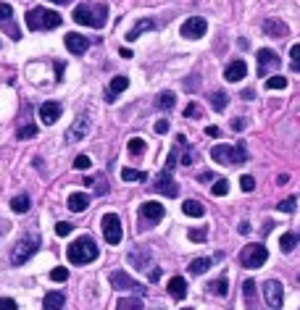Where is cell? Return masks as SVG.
Here are the masks:
<instances>
[{"label": "cell", "mask_w": 300, "mask_h": 310, "mask_svg": "<svg viewBox=\"0 0 300 310\" xmlns=\"http://www.w3.org/2000/svg\"><path fill=\"white\" fill-rule=\"evenodd\" d=\"M76 24L82 27H93V29H103L108 21V3H79L71 14Z\"/></svg>", "instance_id": "cell-1"}, {"label": "cell", "mask_w": 300, "mask_h": 310, "mask_svg": "<svg viewBox=\"0 0 300 310\" xmlns=\"http://www.w3.org/2000/svg\"><path fill=\"white\" fill-rule=\"evenodd\" d=\"M63 24V16L50 8H32L27 14V27L29 32H50Z\"/></svg>", "instance_id": "cell-2"}, {"label": "cell", "mask_w": 300, "mask_h": 310, "mask_svg": "<svg viewBox=\"0 0 300 310\" xmlns=\"http://www.w3.org/2000/svg\"><path fill=\"white\" fill-rule=\"evenodd\" d=\"M211 158L221 166H243V163H247V147H245V142H237V145H216L211 150Z\"/></svg>", "instance_id": "cell-3"}, {"label": "cell", "mask_w": 300, "mask_h": 310, "mask_svg": "<svg viewBox=\"0 0 300 310\" xmlns=\"http://www.w3.org/2000/svg\"><path fill=\"white\" fill-rule=\"evenodd\" d=\"M97 244L93 242V237H79V240H74L69 244V260L74 263V266H84V263H93L97 258Z\"/></svg>", "instance_id": "cell-4"}, {"label": "cell", "mask_w": 300, "mask_h": 310, "mask_svg": "<svg viewBox=\"0 0 300 310\" xmlns=\"http://www.w3.org/2000/svg\"><path fill=\"white\" fill-rule=\"evenodd\" d=\"M40 244H42L40 234H27L24 240L16 242L14 253H11V263H14V266H24V263H27L29 258L35 255L37 250H40Z\"/></svg>", "instance_id": "cell-5"}, {"label": "cell", "mask_w": 300, "mask_h": 310, "mask_svg": "<svg viewBox=\"0 0 300 310\" xmlns=\"http://www.w3.org/2000/svg\"><path fill=\"white\" fill-rule=\"evenodd\" d=\"M269 260V250L263 247V244H247V247L240 253V263H243V268H261L263 263Z\"/></svg>", "instance_id": "cell-6"}, {"label": "cell", "mask_w": 300, "mask_h": 310, "mask_svg": "<svg viewBox=\"0 0 300 310\" xmlns=\"http://www.w3.org/2000/svg\"><path fill=\"white\" fill-rule=\"evenodd\" d=\"M111 284H113V289H121V292H129V294H137V297H142L148 292V289L142 287L140 281H134L127 271H113V274H111Z\"/></svg>", "instance_id": "cell-7"}, {"label": "cell", "mask_w": 300, "mask_h": 310, "mask_svg": "<svg viewBox=\"0 0 300 310\" xmlns=\"http://www.w3.org/2000/svg\"><path fill=\"white\" fill-rule=\"evenodd\" d=\"M164 205L161 203H155V200H148V203H142L140 205V229H148V226H153V224H158L161 218H164Z\"/></svg>", "instance_id": "cell-8"}, {"label": "cell", "mask_w": 300, "mask_h": 310, "mask_svg": "<svg viewBox=\"0 0 300 310\" xmlns=\"http://www.w3.org/2000/svg\"><path fill=\"white\" fill-rule=\"evenodd\" d=\"M103 237H106L108 244H119L121 242V221L116 213H106L103 216Z\"/></svg>", "instance_id": "cell-9"}, {"label": "cell", "mask_w": 300, "mask_h": 310, "mask_svg": "<svg viewBox=\"0 0 300 310\" xmlns=\"http://www.w3.org/2000/svg\"><path fill=\"white\" fill-rule=\"evenodd\" d=\"M0 29L11 37V40H21V29L14 21V8L8 3H0Z\"/></svg>", "instance_id": "cell-10"}, {"label": "cell", "mask_w": 300, "mask_h": 310, "mask_svg": "<svg viewBox=\"0 0 300 310\" xmlns=\"http://www.w3.org/2000/svg\"><path fill=\"white\" fill-rule=\"evenodd\" d=\"M179 32H182L185 40H200V37H206V32H208V21L200 18V16H192V18H187V21L182 24Z\"/></svg>", "instance_id": "cell-11"}, {"label": "cell", "mask_w": 300, "mask_h": 310, "mask_svg": "<svg viewBox=\"0 0 300 310\" xmlns=\"http://www.w3.org/2000/svg\"><path fill=\"white\" fill-rule=\"evenodd\" d=\"M263 300H266V305L269 308H282V302H284V287L279 284L277 279H269L263 284Z\"/></svg>", "instance_id": "cell-12"}, {"label": "cell", "mask_w": 300, "mask_h": 310, "mask_svg": "<svg viewBox=\"0 0 300 310\" xmlns=\"http://www.w3.org/2000/svg\"><path fill=\"white\" fill-rule=\"evenodd\" d=\"M153 189L161 192V195H166V197H177L179 195V187H177V182H174L171 171H166V169L153 179Z\"/></svg>", "instance_id": "cell-13"}, {"label": "cell", "mask_w": 300, "mask_h": 310, "mask_svg": "<svg viewBox=\"0 0 300 310\" xmlns=\"http://www.w3.org/2000/svg\"><path fill=\"white\" fill-rule=\"evenodd\" d=\"M256 55H258V76H266L271 69H274V71L279 69V55L274 53V50H269V48H261Z\"/></svg>", "instance_id": "cell-14"}, {"label": "cell", "mask_w": 300, "mask_h": 310, "mask_svg": "<svg viewBox=\"0 0 300 310\" xmlns=\"http://www.w3.org/2000/svg\"><path fill=\"white\" fill-rule=\"evenodd\" d=\"M87 132H90V119L87 116H76L71 121V126L66 129V142H79L87 137Z\"/></svg>", "instance_id": "cell-15"}, {"label": "cell", "mask_w": 300, "mask_h": 310, "mask_svg": "<svg viewBox=\"0 0 300 310\" xmlns=\"http://www.w3.org/2000/svg\"><path fill=\"white\" fill-rule=\"evenodd\" d=\"M61 113H63V105L61 103H56V100H45L42 105H40V121H45V124H56L58 119H61Z\"/></svg>", "instance_id": "cell-16"}, {"label": "cell", "mask_w": 300, "mask_h": 310, "mask_svg": "<svg viewBox=\"0 0 300 310\" xmlns=\"http://www.w3.org/2000/svg\"><path fill=\"white\" fill-rule=\"evenodd\" d=\"M245 74H247V63L243 61V58H234L232 63H226V69H224V79L226 82H240V79H245Z\"/></svg>", "instance_id": "cell-17"}, {"label": "cell", "mask_w": 300, "mask_h": 310, "mask_svg": "<svg viewBox=\"0 0 300 310\" xmlns=\"http://www.w3.org/2000/svg\"><path fill=\"white\" fill-rule=\"evenodd\" d=\"M63 42H66V50L69 53H74V55H82L84 50H87V37H82V34H76V32H69L66 37H63Z\"/></svg>", "instance_id": "cell-18"}, {"label": "cell", "mask_w": 300, "mask_h": 310, "mask_svg": "<svg viewBox=\"0 0 300 310\" xmlns=\"http://www.w3.org/2000/svg\"><path fill=\"white\" fill-rule=\"evenodd\" d=\"M263 32L269 37H277V40H282V37H287V24L279 21V18H266L263 21Z\"/></svg>", "instance_id": "cell-19"}, {"label": "cell", "mask_w": 300, "mask_h": 310, "mask_svg": "<svg viewBox=\"0 0 300 310\" xmlns=\"http://www.w3.org/2000/svg\"><path fill=\"white\" fill-rule=\"evenodd\" d=\"M153 29H155V21H153V18H140V21H137L134 27L129 29L127 40H129V42H134V40H140L142 32H153Z\"/></svg>", "instance_id": "cell-20"}, {"label": "cell", "mask_w": 300, "mask_h": 310, "mask_svg": "<svg viewBox=\"0 0 300 310\" xmlns=\"http://www.w3.org/2000/svg\"><path fill=\"white\" fill-rule=\"evenodd\" d=\"M169 294H171L174 300H185L187 297V281L182 279V276H174V279L169 281Z\"/></svg>", "instance_id": "cell-21"}, {"label": "cell", "mask_w": 300, "mask_h": 310, "mask_svg": "<svg viewBox=\"0 0 300 310\" xmlns=\"http://www.w3.org/2000/svg\"><path fill=\"white\" fill-rule=\"evenodd\" d=\"M87 205H90V197L84 195V192H71V195H69V208L74 213H82Z\"/></svg>", "instance_id": "cell-22"}, {"label": "cell", "mask_w": 300, "mask_h": 310, "mask_svg": "<svg viewBox=\"0 0 300 310\" xmlns=\"http://www.w3.org/2000/svg\"><path fill=\"white\" fill-rule=\"evenodd\" d=\"M42 305L48 310L63 308V305H66V294H63V292H48V294H45V300H42Z\"/></svg>", "instance_id": "cell-23"}, {"label": "cell", "mask_w": 300, "mask_h": 310, "mask_svg": "<svg viewBox=\"0 0 300 310\" xmlns=\"http://www.w3.org/2000/svg\"><path fill=\"white\" fill-rule=\"evenodd\" d=\"M182 210H185L187 216H192V218H203V216H206V208H203V203H198V200H185V205H182Z\"/></svg>", "instance_id": "cell-24"}, {"label": "cell", "mask_w": 300, "mask_h": 310, "mask_svg": "<svg viewBox=\"0 0 300 310\" xmlns=\"http://www.w3.org/2000/svg\"><path fill=\"white\" fill-rule=\"evenodd\" d=\"M211 266H213L211 258H195V260L190 263V274H192V276H200V274H206Z\"/></svg>", "instance_id": "cell-25"}, {"label": "cell", "mask_w": 300, "mask_h": 310, "mask_svg": "<svg viewBox=\"0 0 300 310\" xmlns=\"http://www.w3.org/2000/svg\"><path fill=\"white\" fill-rule=\"evenodd\" d=\"M208 289H211L216 297H226V294H229V281H226V276H219L216 281L208 284Z\"/></svg>", "instance_id": "cell-26"}, {"label": "cell", "mask_w": 300, "mask_h": 310, "mask_svg": "<svg viewBox=\"0 0 300 310\" xmlns=\"http://www.w3.org/2000/svg\"><path fill=\"white\" fill-rule=\"evenodd\" d=\"M298 244V234L295 231H284L282 237H279V247H282V253H292Z\"/></svg>", "instance_id": "cell-27"}, {"label": "cell", "mask_w": 300, "mask_h": 310, "mask_svg": "<svg viewBox=\"0 0 300 310\" xmlns=\"http://www.w3.org/2000/svg\"><path fill=\"white\" fill-rule=\"evenodd\" d=\"M174 105H177V98H174V92H161L158 100H155V108H158V111H171Z\"/></svg>", "instance_id": "cell-28"}, {"label": "cell", "mask_w": 300, "mask_h": 310, "mask_svg": "<svg viewBox=\"0 0 300 310\" xmlns=\"http://www.w3.org/2000/svg\"><path fill=\"white\" fill-rule=\"evenodd\" d=\"M129 263H134L137 268H142V271H150V253L145 250V253H129Z\"/></svg>", "instance_id": "cell-29"}, {"label": "cell", "mask_w": 300, "mask_h": 310, "mask_svg": "<svg viewBox=\"0 0 300 310\" xmlns=\"http://www.w3.org/2000/svg\"><path fill=\"white\" fill-rule=\"evenodd\" d=\"M226 103H229V95H226V92H221V89H216V92H213L211 95V108H213V111H224V108H226Z\"/></svg>", "instance_id": "cell-30"}, {"label": "cell", "mask_w": 300, "mask_h": 310, "mask_svg": "<svg viewBox=\"0 0 300 310\" xmlns=\"http://www.w3.org/2000/svg\"><path fill=\"white\" fill-rule=\"evenodd\" d=\"M127 87H129V79H127V76H113V79H111L108 95H113V98H116V95H121Z\"/></svg>", "instance_id": "cell-31"}, {"label": "cell", "mask_w": 300, "mask_h": 310, "mask_svg": "<svg viewBox=\"0 0 300 310\" xmlns=\"http://www.w3.org/2000/svg\"><path fill=\"white\" fill-rule=\"evenodd\" d=\"M29 205H32L29 195H16L14 200H11V208H14V213H27Z\"/></svg>", "instance_id": "cell-32"}, {"label": "cell", "mask_w": 300, "mask_h": 310, "mask_svg": "<svg viewBox=\"0 0 300 310\" xmlns=\"http://www.w3.org/2000/svg\"><path fill=\"white\" fill-rule=\"evenodd\" d=\"M243 289H245V305H247V308H256V281L247 279V281L243 284Z\"/></svg>", "instance_id": "cell-33"}, {"label": "cell", "mask_w": 300, "mask_h": 310, "mask_svg": "<svg viewBox=\"0 0 300 310\" xmlns=\"http://www.w3.org/2000/svg\"><path fill=\"white\" fill-rule=\"evenodd\" d=\"M121 179H124V182H145L148 173L145 171H137V169H121Z\"/></svg>", "instance_id": "cell-34"}, {"label": "cell", "mask_w": 300, "mask_h": 310, "mask_svg": "<svg viewBox=\"0 0 300 310\" xmlns=\"http://www.w3.org/2000/svg\"><path fill=\"white\" fill-rule=\"evenodd\" d=\"M116 308H121V310H140L142 308V300H137V297H121L119 302H116Z\"/></svg>", "instance_id": "cell-35"}, {"label": "cell", "mask_w": 300, "mask_h": 310, "mask_svg": "<svg viewBox=\"0 0 300 310\" xmlns=\"http://www.w3.org/2000/svg\"><path fill=\"white\" fill-rule=\"evenodd\" d=\"M211 192L216 197H224L226 192H229V182H226V179H216V182H213V187H211Z\"/></svg>", "instance_id": "cell-36"}, {"label": "cell", "mask_w": 300, "mask_h": 310, "mask_svg": "<svg viewBox=\"0 0 300 310\" xmlns=\"http://www.w3.org/2000/svg\"><path fill=\"white\" fill-rule=\"evenodd\" d=\"M129 153H132V155H142V153H145V139H140V137H132V139H129Z\"/></svg>", "instance_id": "cell-37"}, {"label": "cell", "mask_w": 300, "mask_h": 310, "mask_svg": "<svg viewBox=\"0 0 300 310\" xmlns=\"http://www.w3.org/2000/svg\"><path fill=\"white\" fill-rule=\"evenodd\" d=\"M35 134H37V126H35V124H27V126H21V129L16 132V137H19V139H32Z\"/></svg>", "instance_id": "cell-38"}, {"label": "cell", "mask_w": 300, "mask_h": 310, "mask_svg": "<svg viewBox=\"0 0 300 310\" xmlns=\"http://www.w3.org/2000/svg\"><path fill=\"white\" fill-rule=\"evenodd\" d=\"M266 87H269V89H284L287 87V79H284V76H279V74H274L271 79L266 82Z\"/></svg>", "instance_id": "cell-39"}, {"label": "cell", "mask_w": 300, "mask_h": 310, "mask_svg": "<svg viewBox=\"0 0 300 310\" xmlns=\"http://www.w3.org/2000/svg\"><path fill=\"white\" fill-rule=\"evenodd\" d=\"M90 166H93V160H90V155H76V160H74V169H79V171H87Z\"/></svg>", "instance_id": "cell-40"}, {"label": "cell", "mask_w": 300, "mask_h": 310, "mask_svg": "<svg viewBox=\"0 0 300 310\" xmlns=\"http://www.w3.org/2000/svg\"><path fill=\"white\" fill-rule=\"evenodd\" d=\"M50 279L58 281V284L66 281V279H69V268H53V271H50Z\"/></svg>", "instance_id": "cell-41"}, {"label": "cell", "mask_w": 300, "mask_h": 310, "mask_svg": "<svg viewBox=\"0 0 300 310\" xmlns=\"http://www.w3.org/2000/svg\"><path fill=\"white\" fill-rule=\"evenodd\" d=\"M290 55H292V71H300V42L290 48Z\"/></svg>", "instance_id": "cell-42"}, {"label": "cell", "mask_w": 300, "mask_h": 310, "mask_svg": "<svg viewBox=\"0 0 300 310\" xmlns=\"http://www.w3.org/2000/svg\"><path fill=\"white\" fill-rule=\"evenodd\" d=\"M74 231V224H69V221H61V224H56V234L58 237H66Z\"/></svg>", "instance_id": "cell-43"}, {"label": "cell", "mask_w": 300, "mask_h": 310, "mask_svg": "<svg viewBox=\"0 0 300 310\" xmlns=\"http://www.w3.org/2000/svg\"><path fill=\"white\" fill-rule=\"evenodd\" d=\"M295 203H298L295 197H287V200H282V203L277 205V208L282 210V213H292V210H295Z\"/></svg>", "instance_id": "cell-44"}, {"label": "cell", "mask_w": 300, "mask_h": 310, "mask_svg": "<svg viewBox=\"0 0 300 310\" xmlns=\"http://www.w3.org/2000/svg\"><path fill=\"white\" fill-rule=\"evenodd\" d=\"M200 113H203V111H200L198 103H190V105L185 108V116H187V119H200Z\"/></svg>", "instance_id": "cell-45"}, {"label": "cell", "mask_w": 300, "mask_h": 310, "mask_svg": "<svg viewBox=\"0 0 300 310\" xmlns=\"http://www.w3.org/2000/svg\"><path fill=\"white\" fill-rule=\"evenodd\" d=\"M206 237H208V229H203V226L190 231V240H192V242H206Z\"/></svg>", "instance_id": "cell-46"}, {"label": "cell", "mask_w": 300, "mask_h": 310, "mask_svg": "<svg viewBox=\"0 0 300 310\" xmlns=\"http://www.w3.org/2000/svg\"><path fill=\"white\" fill-rule=\"evenodd\" d=\"M240 187H243V192H253V189H256V179H253V176H243V179H240Z\"/></svg>", "instance_id": "cell-47"}, {"label": "cell", "mask_w": 300, "mask_h": 310, "mask_svg": "<svg viewBox=\"0 0 300 310\" xmlns=\"http://www.w3.org/2000/svg\"><path fill=\"white\" fill-rule=\"evenodd\" d=\"M174 166H177V150L169 153V158H166V171H174Z\"/></svg>", "instance_id": "cell-48"}, {"label": "cell", "mask_w": 300, "mask_h": 310, "mask_svg": "<svg viewBox=\"0 0 300 310\" xmlns=\"http://www.w3.org/2000/svg\"><path fill=\"white\" fill-rule=\"evenodd\" d=\"M200 87V82H198V76H190V79L185 82V89L187 92H192V89H198Z\"/></svg>", "instance_id": "cell-49"}, {"label": "cell", "mask_w": 300, "mask_h": 310, "mask_svg": "<svg viewBox=\"0 0 300 310\" xmlns=\"http://www.w3.org/2000/svg\"><path fill=\"white\" fill-rule=\"evenodd\" d=\"M155 132H158V134H166V132H169V121L161 119L158 124H155Z\"/></svg>", "instance_id": "cell-50"}, {"label": "cell", "mask_w": 300, "mask_h": 310, "mask_svg": "<svg viewBox=\"0 0 300 310\" xmlns=\"http://www.w3.org/2000/svg\"><path fill=\"white\" fill-rule=\"evenodd\" d=\"M232 129H234V132H243V129H245V119H234L232 121Z\"/></svg>", "instance_id": "cell-51"}, {"label": "cell", "mask_w": 300, "mask_h": 310, "mask_svg": "<svg viewBox=\"0 0 300 310\" xmlns=\"http://www.w3.org/2000/svg\"><path fill=\"white\" fill-rule=\"evenodd\" d=\"M206 134L208 137H219V126H206Z\"/></svg>", "instance_id": "cell-52"}, {"label": "cell", "mask_w": 300, "mask_h": 310, "mask_svg": "<svg viewBox=\"0 0 300 310\" xmlns=\"http://www.w3.org/2000/svg\"><path fill=\"white\" fill-rule=\"evenodd\" d=\"M148 274H150V281H158V279H161V271H158V268L148 271Z\"/></svg>", "instance_id": "cell-53"}, {"label": "cell", "mask_w": 300, "mask_h": 310, "mask_svg": "<svg viewBox=\"0 0 300 310\" xmlns=\"http://www.w3.org/2000/svg\"><path fill=\"white\" fill-rule=\"evenodd\" d=\"M240 234H250V224H247V221L240 224Z\"/></svg>", "instance_id": "cell-54"}, {"label": "cell", "mask_w": 300, "mask_h": 310, "mask_svg": "<svg viewBox=\"0 0 300 310\" xmlns=\"http://www.w3.org/2000/svg\"><path fill=\"white\" fill-rule=\"evenodd\" d=\"M0 308H11V310H14L16 302H14V300H0Z\"/></svg>", "instance_id": "cell-55"}, {"label": "cell", "mask_w": 300, "mask_h": 310, "mask_svg": "<svg viewBox=\"0 0 300 310\" xmlns=\"http://www.w3.org/2000/svg\"><path fill=\"white\" fill-rule=\"evenodd\" d=\"M243 98H245V100H250V98H256V92H253V89H245Z\"/></svg>", "instance_id": "cell-56"}, {"label": "cell", "mask_w": 300, "mask_h": 310, "mask_svg": "<svg viewBox=\"0 0 300 310\" xmlns=\"http://www.w3.org/2000/svg\"><path fill=\"white\" fill-rule=\"evenodd\" d=\"M121 58H132V50H129V48H121Z\"/></svg>", "instance_id": "cell-57"}, {"label": "cell", "mask_w": 300, "mask_h": 310, "mask_svg": "<svg viewBox=\"0 0 300 310\" xmlns=\"http://www.w3.org/2000/svg\"><path fill=\"white\" fill-rule=\"evenodd\" d=\"M50 3H56V5H69L71 0H50Z\"/></svg>", "instance_id": "cell-58"}]
</instances>
